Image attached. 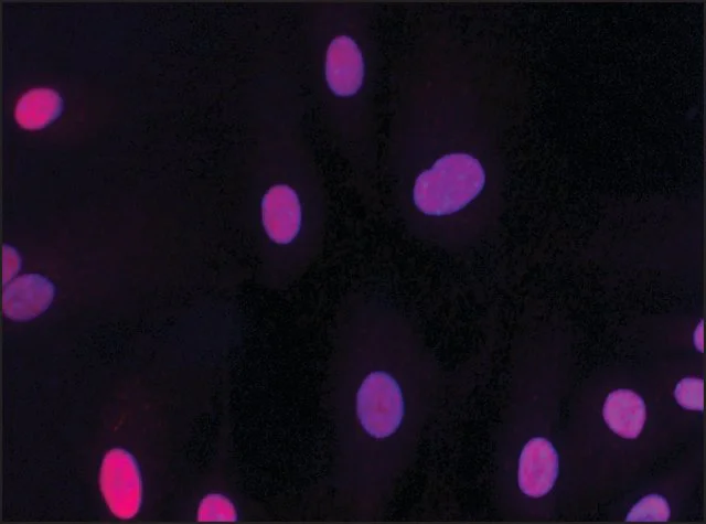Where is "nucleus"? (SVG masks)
<instances>
[{
    "mask_svg": "<svg viewBox=\"0 0 706 524\" xmlns=\"http://www.w3.org/2000/svg\"><path fill=\"white\" fill-rule=\"evenodd\" d=\"M416 322L376 292L349 295L336 314L325 381L330 484L347 516L374 518L415 464L438 388Z\"/></svg>",
    "mask_w": 706,
    "mask_h": 524,
    "instance_id": "obj_1",
    "label": "nucleus"
},
{
    "mask_svg": "<svg viewBox=\"0 0 706 524\" xmlns=\"http://www.w3.org/2000/svg\"><path fill=\"white\" fill-rule=\"evenodd\" d=\"M406 185L417 226L430 239L436 223L459 213L481 194L485 171L470 153L435 151L426 145L409 163Z\"/></svg>",
    "mask_w": 706,
    "mask_h": 524,
    "instance_id": "obj_2",
    "label": "nucleus"
},
{
    "mask_svg": "<svg viewBox=\"0 0 706 524\" xmlns=\"http://www.w3.org/2000/svg\"><path fill=\"white\" fill-rule=\"evenodd\" d=\"M101 491L111 512L129 518L141 503V479L135 459L125 450L114 449L104 459L100 472Z\"/></svg>",
    "mask_w": 706,
    "mask_h": 524,
    "instance_id": "obj_3",
    "label": "nucleus"
},
{
    "mask_svg": "<svg viewBox=\"0 0 706 524\" xmlns=\"http://www.w3.org/2000/svg\"><path fill=\"white\" fill-rule=\"evenodd\" d=\"M261 222L274 244L292 245L300 236L304 223L298 192L287 183L270 186L261 200Z\"/></svg>",
    "mask_w": 706,
    "mask_h": 524,
    "instance_id": "obj_4",
    "label": "nucleus"
},
{
    "mask_svg": "<svg viewBox=\"0 0 706 524\" xmlns=\"http://www.w3.org/2000/svg\"><path fill=\"white\" fill-rule=\"evenodd\" d=\"M558 475V455L543 437L530 439L518 457L517 484L523 494L538 499L546 495Z\"/></svg>",
    "mask_w": 706,
    "mask_h": 524,
    "instance_id": "obj_5",
    "label": "nucleus"
},
{
    "mask_svg": "<svg viewBox=\"0 0 706 524\" xmlns=\"http://www.w3.org/2000/svg\"><path fill=\"white\" fill-rule=\"evenodd\" d=\"M54 286L39 274L18 277L3 291V312L13 320H30L44 312L54 297Z\"/></svg>",
    "mask_w": 706,
    "mask_h": 524,
    "instance_id": "obj_6",
    "label": "nucleus"
},
{
    "mask_svg": "<svg viewBox=\"0 0 706 524\" xmlns=\"http://www.w3.org/2000/svg\"><path fill=\"white\" fill-rule=\"evenodd\" d=\"M364 63L356 43L346 35L335 38L327 53L325 78L339 96H351L362 85Z\"/></svg>",
    "mask_w": 706,
    "mask_h": 524,
    "instance_id": "obj_7",
    "label": "nucleus"
},
{
    "mask_svg": "<svg viewBox=\"0 0 706 524\" xmlns=\"http://www.w3.org/2000/svg\"><path fill=\"white\" fill-rule=\"evenodd\" d=\"M643 399L629 389L611 392L603 405V418L610 429L623 438H635L645 421Z\"/></svg>",
    "mask_w": 706,
    "mask_h": 524,
    "instance_id": "obj_8",
    "label": "nucleus"
},
{
    "mask_svg": "<svg viewBox=\"0 0 706 524\" xmlns=\"http://www.w3.org/2000/svg\"><path fill=\"white\" fill-rule=\"evenodd\" d=\"M61 104V98L55 92L46 88L32 89L19 100L15 117L24 128H41L58 115Z\"/></svg>",
    "mask_w": 706,
    "mask_h": 524,
    "instance_id": "obj_9",
    "label": "nucleus"
},
{
    "mask_svg": "<svg viewBox=\"0 0 706 524\" xmlns=\"http://www.w3.org/2000/svg\"><path fill=\"white\" fill-rule=\"evenodd\" d=\"M670 516L666 500L657 494H650L640 500L627 516V521L665 522Z\"/></svg>",
    "mask_w": 706,
    "mask_h": 524,
    "instance_id": "obj_10",
    "label": "nucleus"
},
{
    "mask_svg": "<svg viewBox=\"0 0 706 524\" xmlns=\"http://www.w3.org/2000/svg\"><path fill=\"white\" fill-rule=\"evenodd\" d=\"M197 518L200 521H235L237 513L226 496L212 493L202 500Z\"/></svg>",
    "mask_w": 706,
    "mask_h": 524,
    "instance_id": "obj_11",
    "label": "nucleus"
},
{
    "mask_svg": "<svg viewBox=\"0 0 706 524\" xmlns=\"http://www.w3.org/2000/svg\"><path fill=\"white\" fill-rule=\"evenodd\" d=\"M675 398L678 404L693 410L703 409V379L700 378H684L675 388Z\"/></svg>",
    "mask_w": 706,
    "mask_h": 524,
    "instance_id": "obj_12",
    "label": "nucleus"
}]
</instances>
